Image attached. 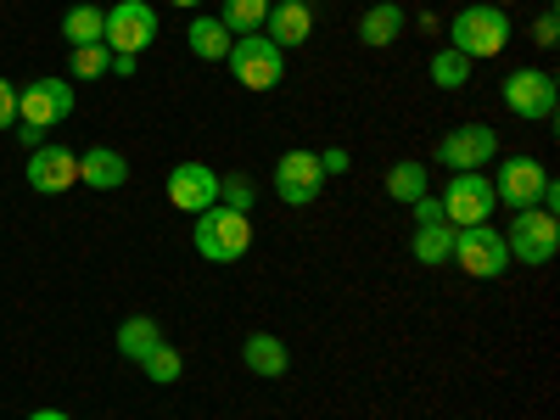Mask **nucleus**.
<instances>
[{
    "label": "nucleus",
    "instance_id": "obj_1",
    "mask_svg": "<svg viewBox=\"0 0 560 420\" xmlns=\"http://www.w3.org/2000/svg\"><path fill=\"white\" fill-rule=\"evenodd\" d=\"M73 118V84L68 79H34L28 90H18V140L34 152L45 147V129H57Z\"/></svg>",
    "mask_w": 560,
    "mask_h": 420
},
{
    "label": "nucleus",
    "instance_id": "obj_2",
    "mask_svg": "<svg viewBox=\"0 0 560 420\" xmlns=\"http://www.w3.org/2000/svg\"><path fill=\"white\" fill-rule=\"evenodd\" d=\"M504 45H510V18H504V7L482 0V7L454 12V23H448V51H459L465 62H493Z\"/></svg>",
    "mask_w": 560,
    "mask_h": 420
},
{
    "label": "nucleus",
    "instance_id": "obj_3",
    "mask_svg": "<svg viewBox=\"0 0 560 420\" xmlns=\"http://www.w3.org/2000/svg\"><path fill=\"white\" fill-rule=\"evenodd\" d=\"M191 247H197L208 264H236V258H247V247H253V219L236 213V208H224V202H213L208 213H197Z\"/></svg>",
    "mask_w": 560,
    "mask_h": 420
},
{
    "label": "nucleus",
    "instance_id": "obj_4",
    "mask_svg": "<svg viewBox=\"0 0 560 420\" xmlns=\"http://www.w3.org/2000/svg\"><path fill=\"white\" fill-rule=\"evenodd\" d=\"M224 62H230V73H236V84L242 90H258V96L287 79V51H280L269 34H242L236 45H230Z\"/></svg>",
    "mask_w": 560,
    "mask_h": 420
},
{
    "label": "nucleus",
    "instance_id": "obj_5",
    "mask_svg": "<svg viewBox=\"0 0 560 420\" xmlns=\"http://www.w3.org/2000/svg\"><path fill=\"white\" fill-rule=\"evenodd\" d=\"M504 247H510V264H527V269H544L555 253H560V224L555 213L544 208H522L504 230Z\"/></svg>",
    "mask_w": 560,
    "mask_h": 420
},
{
    "label": "nucleus",
    "instance_id": "obj_6",
    "mask_svg": "<svg viewBox=\"0 0 560 420\" xmlns=\"http://www.w3.org/2000/svg\"><path fill=\"white\" fill-rule=\"evenodd\" d=\"M499 208L493 197V179L482 168H465V174H448V191H443V219L454 230H471V224H488V213Z\"/></svg>",
    "mask_w": 560,
    "mask_h": 420
},
{
    "label": "nucleus",
    "instance_id": "obj_7",
    "mask_svg": "<svg viewBox=\"0 0 560 420\" xmlns=\"http://www.w3.org/2000/svg\"><path fill=\"white\" fill-rule=\"evenodd\" d=\"M504 107L527 118V124H549L555 107H560V90H555V73L544 68H516V73H504Z\"/></svg>",
    "mask_w": 560,
    "mask_h": 420
},
{
    "label": "nucleus",
    "instance_id": "obj_8",
    "mask_svg": "<svg viewBox=\"0 0 560 420\" xmlns=\"http://www.w3.org/2000/svg\"><path fill=\"white\" fill-rule=\"evenodd\" d=\"M454 264L477 280H499L510 269V247H504V230L493 224H471V230H454Z\"/></svg>",
    "mask_w": 560,
    "mask_h": 420
},
{
    "label": "nucleus",
    "instance_id": "obj_9",
    "mask_svg": "<svg viewBox=\"0 0 560 420\" xmlns=\"http://www.w3.org/2000/svg\"><path fill=\"white\" fill-rule=\"evenodd\" d=\"M152 39H158V12L147 7V0H118V7L107 12V28H102V45H107V51L140 57Z\"/></svg>",
    "mask_w": 560,
    "mask_h": 420
},
{
    "label": "nucleus",
    "instance_id": "obj_10",
    "mask_svg": "<svg viewBox=\"0 0 560 420\" xmlns=\"http://www.w3.org/2000/svg\"><path fill=\"white\" fill-rule=\"evenodd\" d=\"M544 185H549V168L538 158H504L493 168V197L510 208V213H522V208H538L544 202Z\"/></svg>",
    "mask_w": 560,
    "mask_h": 420
},
{
    "label": "nucleus",
    "instance_id": "obj_11",
    "mask_svg": "<svg viewBox=\"0 0 560 420\" xmlns=\"http://www.w3.org/2000/svg\"><path fill=\"white\" fill-rule=\"evenodd\" d=\"M319 191H325L319 152H280V163H275V197L287 208H308V202H319Z\"/></svg>",
    "mask_w": 560,
    "mask_h": 420
},
{
    "label": "nucleus",
    "instance_id": "obj_12",
    "mask_svg": "<svg viewBox=\"0 0 560 420\" xmlns=\"http://www.w3.org/2000/svg\"><path fill=\"white\" fill-rule=\"evenodd\" d=\"M493 158H499V135H493L488 124H459V129H448V135L438 140V163L454 168V174L488 168Z\"/></svg>",
    "mask_w": 560,
    "mask_h": 420
},
{
    "label": "nucleus",
    "instance_id": "obj_13",
    "mask_svg": "<svg viewBox=\"0 0 560 420\" xmlns=\"http://www.w3.org/2000/svg\"><path fill=\"white\" fill-rule=\"evenodd\" d=\"M79 185V158L68 147H34L28 152V191L39 197H62Z\"/></svg>",
    "mask_w": 560,
    "mask_h": 420
},
{
    "label": "nucleus",
    "instance_id": "obj_14",
    "mask_svg": "<svg viewBox=\"0 0 560 420\" xmlns=\"http://www.w3.org/2000/svg\"><path fill=\"white\" fill-rule=\"evenodd\" d=\"M168 202L179 213H208L219 202V174L208 163H179L168 168Z\"/></svg>",
    "mask_w": 560,
    "mask_h": 420
},
{
    "label": "nucleus",
    "instance_id": "obj_15",
    "mask_svg": "<svg viewBox=\"0 0 560 420\" xmlns=\"http://www.w3.org/2000/svg\"><path fill=\"white\" fill-rule=\"evenodd\" d=\"M264 34L280 45V51H292V45H303V39L314 34V12L303 7V0H269Z\"/></svg>",
    "mask_w": 560,
    "mask_h": 420
},
{
    "label": "nucleus",
    "instance_id": "obj_16",
    "mask_svg": "<svg viewBox=\"0 0 560 420\" xmlns=\"http://www.w3.org/2000/svg\"><path fill=\"white\" fill-rule=\"evenodd\" d=\"M124 179H129V163L113 147H90L79 158V185H90V191H118Z\"/></svg>",
    "mask_w": 560,
    "mask_h": 420
},
{
    "label": "nucleus",
    "instance_id": "obj_17",
    "mask_svg": "<svg viewBox=\"0 0 560 420\" xmlns=\"http://www.w3.org/2000/svg\"><path fill=\"white\" fill-rule=\"evenodd\" d=\"M242 364L253 370V376H287L292 353H287V342H280V337H269V331H253V337L242 342Z\"/></svg>",
    "mask_w": 560,
    "mask_h": 420
},
{
    "label": "nucleus",
    "instance_id": "obj_18",
    "mask_svg": "<svg viewBox=\"0 0 560 420\" xmlns=\"http://www.w3.org/2000/svg\"><path fill=\"white\" fill-rule=\"evenodd\" d=\"M404 7H393V0H376V7H370L364 18H359V39L370 45V51H382V45H393L398 34H404Z\"/></svg>",
    "mask_w": 560,
    "mask_h": 420
},
{
    "label": "nucleus",
    "instance_id": "obj_19",
    "mask_svg": "<svg viewBox=\"0 0 560 420\" xmlns=\"http://www.w3.org/2000/svg\"><path fill=\"white\" fill-rule=\"evenodd\" d=\"M185 45H191V57H202V62H224L230 45H236V34H230L219 18H197L191 28H185Z\"/></svg>",
    "mask_w": 560,
    "mask_h": 420
},
{
    "label": "nucleus",
    "instance_id": "obj_20",
    "mask_svg": "<svg viewBox=\"0 0 560 420\" xmlns=\"http://www.w3.org/2000/svg\"><path fill=\"white\" fill-rule=\"evenodd\" d=\"M415 264H427V269L454 264V224H448V219H438V224H415Z\"/></svg>",
    "mask_w": 560,
    "mask_h": 420
},
{
    "label": "nucleus",
    "instance_id": "obj_21",
    "mask_svg": "<svg viewBox=\"0 0 560 420\" xmlns=\"http://www.w3.org/2000/svg\"><path fill=\"white\" fill-rule=\"evenodd\" d=\"M158 342H163V331H158V319H152V314H129V319L118 325V353L135 359V364L147 359Z\"/></svg>",
    "mask_w": 560,
    "mask_h": 420
},
{
    "label": "nucleus",
    "instance_id": "obj_22",
    "mask_svg": "<svg viewBox=\"0 0 560 420\" xmlns=\"http://www.w3.org/2000/svg\"><path fill=\"white\" fill-rule=\"evenodd\" d=\"M102 28H107V12L102 7H68V18H62V39H68V51L73 45H102Z\"/></svg>",
    "mask_w": 560,
    "mask_h": 420
},
{
    "label": "nucleus",
    "instance_id": "obj_23",
    "mask_svg": "<svg viewBox=\"0 0 560 420\" xmlns=\"http://www.w3.org/2000/svg\"><path fill=\"white\" fill-rule=\"evenodd\" d=\"M264 18H269V0H224L219 7V23L230 28V34H264Z\"/></svg>",
    "mask_w": 560,
    "mask_h": 420
},
{
    "label": "nucleus",
    "instance_id": "obj_24",
    "mask_svg": "<svg viewBox=\"0 0 560 420\" xmlns=\"http://www.w3.org/2000/svg\"><path fill=\"white\" fill-rule=\"evenodd\" d=\"M387 197H393V202L427 197V163H393V168H387Z\"/></svg>",
    "mask_w": 560,
    "mask_h": 420
},
{
    "label": "nucleus",
    "instance_id": "obj_25",
    "mask_svg": "<svg viewBox=\"0 0 560 420\" xmlns=\"http://www.w3.org/2000/svg\"><path fill=\"white\" fill-rule=\"evenodd\" d=\"M140 370H147V382H158V387H168V382H179L185 376V359H179V348H168V342H158L147 359H140Z\"/></svg>",
    "mask_w": 560,
    "mask_h": 420
},
{
    "label": "nucleus",
    "instance_id": "obj_26",
    "mask_svg": "<svg viewBox=\"0 0 560 420\" xmlns=\"http://www.w3.org/2000/svg\"><path fill=\"white\" fill-rule=\"evenodd\" d=\"M107 68H113V51H107V45H73L68 79H102Z\"/></svg>",
    "mask_w": 560,
    "mask_h": 420
},
{
    "label": "nucleus",
    "instance_id": "obj_27",
    "mask_svg": "<svg viewBox=\"0 0 560 420\" xmlns=\"http://www.w3.org/2000/svg\"><path fill=\"white\" fill-rule=\"evenodd\" d=\"M432 79H438V90H465L471 84V62H465L459 51H438L432 57Z\"/></svg>",
    "mask_w": 560,
    "mask_h": 420
},
{
    "label": "nucleus",
    "instance_id": "obj_28",
    "mask_svg": "<svg viewBox=\"0 0 560 420\" xmlns=\"http://www.w3.org/2000/svg\"><path fill=\"white\" fill-rule=\"evenodd\" d=\"M219 197H224V208L253 213V179H247V174H230V179H219Z\"/></svg>",
    "mask_w": 560,
    "mask_h": 420
},
{
    "label": "nucleus",
    "instance_id": "obj_29",
    "mask_svg": "<svg viewBox=\"0 0 560 420\" xmlns=\"http://www.w3.org/2000/svg\"><path fill=\"white\" fill-rule=\"evenodd\" d=\"M0 129H18V90H12V79H0Z\"/></svg>",
    "mask_w": 560,
    "mask_h": 420
},
{
    "label": "nucleus",
    "instance_id": "obj_30",
    "mask_svg": "<svg viewBox=\"0 0 560 420\" xmlns=\"http://www.w3.org/2000/svg\"><path fill=\"white\" fill-rule=\"evenodd\" d=\"M533 39L544 45V51H549V45L560 39V23H555V7H549V12H538V23H533Z\"/></svg>",
    "mask_w": 560,
    "mask_h": 420
},
{
    "label": "nucleus",
    "instance_id": "obj_31",
    "mask_svg": "<svg viewBox=\"0 0 560 420\" xmlns=\"http://www.w3.org/2000/svg\"><path fill=\"white\" fill-rule=\"evenodd\" d=\"M319 168H325V179H331V174H348V168H353V158H348L342 147H331V152H319Z\"/></svg>",
    "mask_w": 560,
    "mask_h": 420
},
{
    "label": "nucleus",
    "instance_id": "obj_32",
    "mask_svg": "<svg viewBox=\"0 0 560 420\" xmlns=\"http://www.w3.org/2000/svg\"><path fill=\"white\" fill-rule=\"evenodd\" d=\"M409 208H415V224H438L443 219V202L438 197H415Z\"/></svg>",
    "mask_w": 560,
    "mask_h": 420
},
{
    "label": "nucleus",
    "instance_id": "obj_33",
    "mask_svg": "<svg viewBox=\"0 0 560 420\" xmlns=\"http://www.w3.org/2000/svg\"><path fill=\"white\" fill-rule=\"evenodd\" d=\"M113 79H135V57H124V51H113V68H107Z\"/></svg>",
    "mask_w": 560,
    "mask_h": 420
},
{
    "label": "nucleus",
    "instance_id": "obj_34",
    "mask_svg": "<svg viewBox=\"0 0 560 420\" xmlns=\"http://www.w3.org/2000/svg\"><path fill=\"white\" fill-rule=\"evenodd\" d=\"M28 420H68V415H62V409H34Z\"/></svg>",
    "mask_w": 560,
    "mask_h": 420
},
{
    "label": "nucleus",
    "instance_id": "obj_35",
    "mask_svg": "<svg viewBox=\"0 0 560 420\" xmlns=\"http://www.w3.org/2000/svg\"><path fill=\"white\" fill-rule=\"evenodd\" d=\"M168 7H202V0H168Z\"/></svg>",
    "mask_w": 560,
    "mask_h": 420
},
{
    "label": "nucleus",
    "instance_id": "obj_36",
    "mask_svg": "<svg viewBox=\"0 0 560 420\" xmlns=\"http://www.w3.org/2000/svg\"><path fill=\"white\" fill-rule=\"evenodd\" d=\"M493 7H499V0H493Z\"/></svg>",
    "mask_w": 560,
    "mask_h": 420
}]
</instances>
